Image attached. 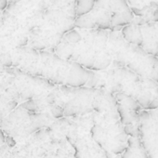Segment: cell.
<instances>
[{"mask_svg": "<svg viewBox=\"0 0 158 158\" xmlns=\"http://www.w3.org/2000/svg\"><path fill=\"white\" fill-rule=\"evenodd\" d=\"M12 67L55 84L73 88L85 87L91 71L77 63L66 60L56 53L39 51L30 47L17 48L11 52Z\"/></svg>", "mask_w": 158, "mask_h": 158, "instance_id": "1", "label": "cell"}, {"mask_svg": "<svg viewBox=\"0 0 158 158\" xmlns=\"http://www.w3.org/2000/svg\"><path fill=\"white\" fill-rule=\"evenodd\" d=\"M85 87L102 89L113 95L124 93L134 98L146 111L158 109V83L114 62L104 71H91Z\"/></svg>", "mask_w": 158, "mask_h": 158, "instance_id": "2", "label": "cell"}, {"mask_svg": "<svg viewBox=\"0 0 158 158\" xmlns=\"http://www.w3.org/2000/svg\"><path fill=\"white\" fill-rule=\"evenodd\" d=\"M109 40L105 30L90 34L76 44H69L63 40L55 48V53L60 58L77 63L87 70L101 72L108 69L113 63V58L107 46Z\"/></svg>", "mask_w": 158, "mask_h": 158, "instance_id": "3", "label": "cell"}, {"mask_svg": "<svg viewBox=\"0 0 158 158\" xmlns=\"http://www.w3.org/2000/svg\"><path fill=\"white\" fill-rule=\"evenodd\" d=\"M90 134L95 141L111 155H121L128 146L129 137L120 121L118 111L91 114Z\"/></svg>", "mask_w": 158, "mask_h": 158, "instance_id": "4", "label": "cell"}, {"mask_svg": "<svg viewBox=\"0 0 158 158\" xmlns=\"http://www.w3.org/2000/svg\"><path fill=\"white\" fill-rule=\"evenodd\" d=\"M56 119L50 114L33 113L20 104L0 122V127L6 136L7 144L13 148L34 133L48 127Z\"/></svg>", "mask_w": 158, "mask_h": 158, "instance_id": "5", "label": "cell"}, {"mask_svg": "<svg viewBox=\"0 0 158 158\" xmlns=\"http://www.w3.org/2000/svg\"><path fill=\"white\" fill-rule=\"evenodd\" d=\"M98 92V89L88 87L57 86L47 96V100L51 106L59 105L63 108L64 117H78L94 112L93 106Z\"/></svg>", "mask_w": 158, "mask_h": 158, "instance_id": "6", "label": "cell"}, {"mask_svg": "<svg viewBox=\"0 0 158 158\" xmlns=\"http://www.w3.org/2000/svg\"><path fill=\"white\" fill-rule=\"evenodd\" d=\"M119 45L109 48L113 62L158 83V58L147 53L142 48L129 44L123 36L118 39Z\"/></svg>", "mask_w": 158, "mask_h": 158, "instance_id": "7", "label": "cell"}, {"mask_svg": "<svg viewBox=\"0 0 158 158\" xmlns=\"http://www.w3.org/2000/svg\"><path fill=\"white\" fill-rule=\"evenodd\" d=\"M10 73L7 92L19 104L48 96L57 86L44 78L28 74L18 68L7 67Z\"/></svg>", "mask_w": 158, "mask_h": 158, "instance_id": "8", "label": "cell"}, {"mask_svg": "<svg viewBox=\"0 0 158 158\" xmlns=\"http://www.w3.org/2000/svg\"><path fill=\"white\" fill-rule=\"evenodd\" d=\"M139 139L149 158H158V112L156 110L140 113Z\"/></svg>", "mask_w": 158, "mask_h": 158, "instance_id": "9", "label": "cell"}, {"mask_svg": "<svg viewBox=\"0 0 158 158\" xmlns=\"http://www.w3.org/2000/svg\"><path fill=\"white\" fill-rule=\"evenodd\" d=\"M117 102V111L123 126L139 125L140 113L143 111L140 104L132 97L124 93L114 95Z\"/></svg>", "mask_w": 158, "mask_h": 158, "instance_id": "10", "label": "cell"}, {"mask_svg": "<svg viewBox=\"0 0 158 158\" xmlns=\"http://www.w3.org/2000/svg\"><path fill=\"white\" fill-rule=\"evenodd\" d=\"M41 158H75L74 150L70 142L63 138H54Z\"/></svg>", "mask_w": 158, "mask_h": 158, "instance_id": "11", "label": "cell"}, {"mask_svg": "<svg viewBox=\"0 0 158 158\" xmlns=\"http://www.w3.org/2000/svg\"><path fill=\"white\" fill-rule=\"evenodd\" d=\"M143 43L141 48L149 54L156 56L158 50V23L157 24L143 25L141 27Z\"/></svg>", "mask_w": 158, "mask_h": 158, "instance_id": "12", "label": "cell"}, {"mask_svg": "<svg viewBox=\"0 0 158 158\" xmlns=\"http://www.w3.org/2000/svg\"><path fill=\"white\" fill-rule=\"evenodd\" d=\"M123 38L129 44L140 47L143 43V35L141 27L137 24H128L122 29Z\"/></svg>", "mask_w": 158, "mask_h": 158, "instance_id": "13", "label": "cell"}, {"mask_svg": "<svg viewBox=\"0 0 158 158\" xmlns=\"http://www.w3.org/2000/svg\"><path fill=\"white\" fill-rule=\"evenodd\" d=\"M18 106L19 103L8 93L0 95V122L3 121Z\"/></svg>", "mask_w": 158, "mask_h": 158, "instance_id": "14", "label": "cell"}, {"mask_svg": "<svg viewBox=\"0 0 158 158\" xmlns=\"http://www.w3.org/2000/svg\"><path fill=\"white\" fill-rule=\"evenodd\" d=\"M95 7V0H78L75 14L77 17H81L89 14Z\"/></svg>", "mask_w": 158, "mask_h": 158, "instance_id": "15", "label": "cell"}, {"mask_svg": "<svg viewBox=\"0 0 158 158\" xmlns=\"http://www.w3.org/2000/svg\"><path fill=\"white\" fill-rule=\"evenodd\" d=\"M74 26L81 29H93L97 27V24L94 17L87 14L81 17H77L74 20Z\"/></svg>", "mask_w": 158, "mask_h": 158, "instance_id": "16", "label": "cell"}, {"mask_svg": "<svg viewBox=\"0 0 158 158\" xmlns=\"http://www.w3.org/2000/svg\"><path fill=\"white\" fill-rule=\"evenodd\" d=\"M0 158H18L14 148L10 147L7 143L0 147Z\"/></svg>", "mask_w": 158, "mask_h": 158, "instance_id": "17", "label": "cell"}, {"mask_svg": "<svg viewBox=\"0 0 158 158\" xmlns=\"http://www.w3.org/2000/svg\"><path fill=\"white\" fill-rule=\"evenodd\" d=\"M7 143V139H6V136L3 132V130L0 127V147L3 146L4 144Z\"/></svg>", "mask_w": 158, "mask_h": 158, "instance_id": "18", "label": "cell"}, {"mask_svg": "<svg viewBox=\"0 0 158 158\" xmlns=\"http://www.w3.org/2000/svg\"><path fill=\"white\" fill-rule=\"evenodd\" d=\"M152 21L155 23H158V9L154 10L152 12Z\"/></svg>", "mask_w": 158, "mask_h": 158, "instance_id": "19", "label": "cell"}, {"mask_svg": "<svg viewBox=\"0 0 158 158\" xmlns=\"http://www.w3.org/2000/svg\"><path fill=\"white\" fill-rule=\"evenodd\" d=\"M128 3L132 6H138L140 2H142L143 0H127Z\"/></svg>", "mask_w": 158, "mask_h": 158, "instance_id": "20", "label": "cell"}, {"mask_svg": "<svg viewBox=\"0 0 158 158\" xmlns=\"http://www.w3.org/2000/svg\"><path fill=\"white\" fill-rule=\"evenodd\" d=\"M19 1H21V0H10V4L11 5H14V4L18 3Z\"/></svg>", "mask_w": 158, "mask_h": 158, "instance_id": "21", "label": "cell"}, {"mask_svg": "<svg viewBox=\"0 0 158 158\" xmlns=\"http://www.w3.org/2000/svg\"><path fill=\"white\" fill-rule=\"evenodd\" d=\"M114 158H121V157H120V155H119V156H116V157H114Z\"/></svg>", "mask_w": 158, "mask_h": 158, "instance_id": "22", "label": "cell"}]
</instances>
